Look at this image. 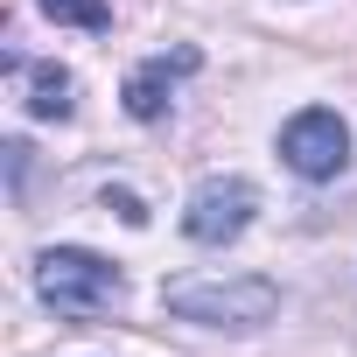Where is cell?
Returning <instances> with one entry per match:
<instances>
[{
    "mask_svg": "<svg viewBox=\"0 0 357 357\" xmlns=\"http://www.w3.org/2000/svg\"><path fill=\"white\" fill-rule=\"evenodd\" d=\"M252 211H259V190L245 175H204L183 204V231H190V245H231V238H245Z\"/></svg>",
    "mask_w": 357,
    "mask_h": 357,
    "instance_id": "277c9868",
    "label": "cell"
},
{
    "mask_svg": "<svg viewBox=\"0 0 357 357\" xmlns=\"http://www.w3.org/2000/svg\"><path fill=\"white\" fill-rule=\"evenodd\" d=\"M36 294H43V308H56L63 322H98V315H112V308L126 301V273H119L112 259L84 252V245H50V252L36 259Z\"/></svg>",
    "mask_w": 357,
    "mask_h": 357,
    "instance_id": "6da1fadb",
    "label": "cell"
},
{
    "mask_svg": "<svg viewBox=\"0 0 357 357\" xmlns=\"http://www.w3.org/2000/svg\"><path fill=\"white\" fill-rule=\"evenodd\" d=\"M197 50H175V56H147L133 77H126V112L140 119V126H154V119H168V105H175V84H183V77H197Z\"/></svg>",
    "mask_w": 357,
    "mask_h": 357,
    "instance_id": "5b68a950",
    "label": "cell"
},
{
    "mask_svg": "<svg viewBox=\"0 0 357 357\" xmlns=\"http://www.w3.org/2000/svg\"><path fill=\"white\" fill-rule=\"evenodd\" d=\"M8 70L29 84V112H36V119H70V112H77V77H70L63 63H22V56H15Z\"/></svg>",
    "mask_w": 357,
    "mask_h": 357,
    "instance_id": "8992f818",
    "label": "cell"
},
{
    "mask_svg": "<svg viewBox=\"0 0 357 357\" xmlns=\"http://www.w3.org/2000/svg\"><path fill=\"white\" fill-rule=\"evenodd\" d=\"M280 161L301 175V183H329V175H343L350 168V126H343V112L301 105L280 126Z\"/></svg>",
    "mask_w": 357,
    "mask_h": 357,
    "instance_id": "3957f363",
    "label": "cell"
},
{
    "mask_svg": "<svg viewBox=\"0 0 357 357\" xmlns=\"http://www.w3.org/2000/svg\"><path fill=\"white\" fill-rule=\"evenodd\" d=\"M168 315L183 322H204V329H231V336H252L280 315V287L266 273H231V280H175L168 287Z\"/></svg>",
    "mask_w": 357,
    "mask_h": 357,
    "instance_id": "7a4b0ae2",
    "label": "cell"
},
{
    "mask_svg": "<svg viewBox=\"0 0 357 357\" xmlns=\"http://www.w3.org/2000/svg\"><path fill=\"white\" fill-rule=\"evenodd\" d=\"M43 15L56 29H84V36H105L112 29V8L105 0H43Z\"/></svg>",
    "mask_w": 357,
    "mask_h": 357,
    "instance_id": "52a82bcc",
    "label": "cell"
},
{
    "mask_svg": "<svg viewBox=\"0 0 357 357\" xmlns=\"http://www.w3.org/2000/svg\"><path fill=\"white\" fill-rule=\"evenodd\" d=\"M105 204L126 218V225H147V211H140V197H126V190H105Z\"/></svg>",
    "mask_w": 357,
    "mask_h": 357,
    "instance_id": "ba28073f",
    "label": "cell"
}]
</instances>
